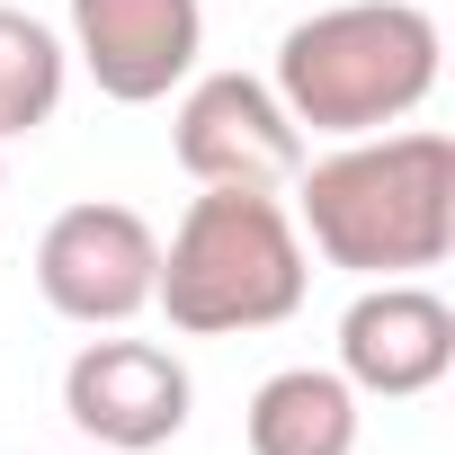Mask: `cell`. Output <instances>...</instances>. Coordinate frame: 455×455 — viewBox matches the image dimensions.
<instances>
[{
	"instance_id": "1",
	"label": "cell",
	"mask_w": 455,
	"mask_h": 455,
	"mask_svg": "<svg viewBox=\"0 0 455 455\" xmlns=\"http://www.w3.org/2000/svg\"><path fill=\"white\" fill-rule=\"evenodd\" d=\"M295 233L348 277H419L455 242V143L437 125L357 134L295 170Z\"/></svg>"
},
{
	"instance_id": "2",
	"label": "cell",
	"mask_w": 455,
	"mask_h": 455,
	"mask_svg": "<svg viewBox=\"0 0 455 455\" xmlns=\"http://www.w3.org/2000/svg\"><path fill=\"white\" fill-rule=\"evenodd\" d=\"M304 286H313V259L277 188H196L161 251L152 304L188 339H233V331L295 322Z\"/></svg>"
},
{
	"instance_id": "3",
	"label": "cell",
	"mask_w": 455,
	"mask_h": 455,
	"mask_svg": "<svg viewBox=\"0 0 455 455\" xmlns=\"http://www.w3.org/2000/svg\"><path fill=\"white\" fill-rule=\"evenodd\" d=\"M268 90L286 99V116L304 134H384L402 116L428 108L437 90V19L419 0H339L313 10L277 36V72Z\"/></svg>"
},
{
	"instance_id": "4",
	"label": "cell",
	"mask_w": 455,
	"mask_h": 455,
	"mask_svg": "<svg viewBox=\"0 0 455 455\" xmlns=\"http://www.w3.org/2000/svg\"><path fill=\"white\" fill-rule=\"evenodd\" d=\"M152 277H161V233L116 196L63 205L36 242V295L81 331H125L134 313H152Z\"/></svg>"
},
{
	"instance_id": "5",
	"label": "cell",
	"mask_w": 455,
	"mask_h": 455,
	"mask_svg": "<svg viewBox=\"0 0 455 455\" xmlns=\"http://www.w3.org/2000/svg\"><path fill=\"white\" fill-rule=\"evenodd\" d=\"M170 152L196 188H295L304 125L259 72H205L170 116Z\"/></svg>"
},
{
	"instance_id": "6",
	"label": "cell",
	"mask_w": 455,
	"mask_h": 455,
	"mask_svg": "<svg viewBox=\"0 0 455 455\" xmlns=\"http://www.w3.org/2000/svg\"><path fill=\"white\" fill-rule=\"evenodd\" d=\"M188 366L161 339H90L63 366V419L99 446V455H152L188 428Z\"/></svg>"
},
{
	"instance_id": "7",
	"label": "cell",
	"mask_w": 455,
	"mask_h": 455,
	"mask_svg": "<svg viewBox=\"0 0 455 455\" xmlns=\"http://www.w3.org/2000/svg\"><path fill=\"white\" fill-rule=\"evenodd\" d=\"M72 54L99 99L152 108L205 54V0H72Z\"/></svg>"
},
{
	"instance_id": "8",
	"label": "cell",
	"mask_w": 455,
	"mask_h": 455,
	"mask_svg": "<svg viewBox=\"0 0 455 455\" xmlns=\"http://www.w3.org/2000/svg\"><path fill=\"white\" fill-rule=\"evenodd\" d=\"M455 366V313L419 277H366V295L339 313V375L375 402H411L446 384Z\"/></svg>"
},
{
	"instance_id": "9",
	"label": "cell",
	"mask_w": 455,
	"mask_h": 455,
	"mask_svg": "<svg viewBox=\"0 0 455 455\" xmlns=\"http://www.w3.org/2000/svg\"><path fill=\"white\" fill-rule=\"evenodd\" d=\"M251 455H357V384L339 366H277L242 411Z\"/></svg>"
},
{
	"instance_id": "10",
	"label": "cell",
	"mask_w": 455,
	"mask_h": 455,
	"mask_svg": "<svg viewBox=\"0 0 455 455\" xmlns=\"http://www.w3.org/2000/svg\"><path fill=\"white\" fill-rule=\"evenodd\" d=\"M63 81H72V45L28 10H0V143L54 125Z\"/></svg>"
},
{
	"instance_id": "11",
	"label": "cell",
	"mask_w": 455,
	"mask_h": 455,
	"mask_svg": "<svg viewBox=\"0 0 455 455\" xmlns=\"http://www.w3.org/2000/svg\"><path fill=\"white\" fill-rule=\"evenodd\" d=\"M0 179H10V143H0Z\"/></svg>"
}]
</instances>
